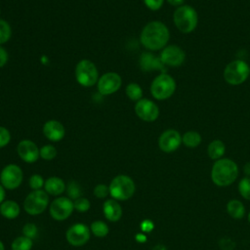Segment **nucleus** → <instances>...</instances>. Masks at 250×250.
<instances>
[{"label":"nucleus","mask_w":250,"mask_h":250,"mask_svg":"<svg viewBox=\"0 0 250 250\" xmlns=\"http://www.w3.org/2000/svg\"><path fill=\"white\" fill-rule=\"evenodd\" d=\"M170 32L166 24L159 21L148 22L142 30L140 40L142 45L150 51L162 50L167 46Z\"/></svg>","instance_id":"obj_1"},{"label":"nucleus","mask_w":250,"mask_h":250,"mask_svg":"<svg viewBox=\"0 0 250 250\" xmlns=\"http://www.w3.org/2000/svg\"><path fill=\"white\" fill-rule=\"evenodd\" d=\"M238 176L236 163L229 158H221L215 161L211 169V179L219 187L231 185Z\"/></svg>","instance_id":"obj_2"},{"label":"nucleus","mask_w":250,"mask_h":250,"mask_svg":"<svg viewBox=\"0 0 250 250\" xmlns=\"http://www.w3.org/2000/svg\"><path fill=\"white\" fill-rule=\"evenodd\" d=\"M173 21L177 29L182 33H190L197 26L198 15L193 7L184 4L175 10Z\"/></svg>","instance_id":"obj_3"},{"label":"nucleus","mask_w":250,"mask_h":250,"mask_svg":"<svg viewBox=\"0 0 250 250\" xmlns=\"http://www.w3.org/2000/svg\"><path fill=\"white\" fill-rule=\"evenodd\" d=\"M109 195L117 201H125L131 198L136 190V185L133 179L127 175H117L109 186Z\"/></svg>","instance_id":"obj_4"},{"label":"nucleus","mask_w":250,"mask_h":250,"mask_svg":"<svg viewBox=\"0 0 250 250\" xmlns=\"http://www.w3.org/2000/svg\"><path fill=\"white\" fill-rule=\"evenodd\" d=\"M250 75V66L243 60H233L229 62L223 72L225 81L231 86L244 83Z\"/></svg>","instance_id":"obj_5"},{"label":"nucleus","mask_w":250,"mask_h":250,"mask_svg":"<svg viewBox=\"0 0 250 250\" xmlns=\"http://www.w3.org/2000/svg\"><path fill=\"white\" fill-rule=\"evenodd\" d=\"M176 91L175 79L163 72L158 74L151 82L150 93L152 97L158 101H164L173 96Z\"/></svg>","instance_id":"obj_6"},{"label":"nucleus","mask_w":250,"mask_h":250,"mask_svg":"<svg viewBox=\"0 0 250 250\" xmlns=\"http://www.w3.org/2000/svg\"><path fill=\"white\" fill-rule=\"evenodd\" d=\"M49 194L45 190H32L23 200V209L31 216H37L42 214L47 209L49 206Z\"/></svg>","instance_id":"obj_7"},{"label":"nucleus","mask_w":250,"mask_h":250,"mask_svg":"<svg viewBox=\"0 0 250 250\" xmlns=\"http://www.w3.org/2000/svg\"><path fill=\"white\" fill-rule=\"evenodd\" d=\"M75 78L83 87H91L99 80V71L95 63L89 60H81L75 67Z\"/></svg>","instance_id":"obj_8"},{"label":"nucleus","mask_w":250,"mask_h":250,"mask_svg":"<svg viewBox=\"0 0 250 250\" xmlns=\"http://www.w3.org/2000/svg\"><path fill=\"white\" fill-rule=\"evenodd\" d=\"M22 180V170L17 164L6 165L0 173V184L5 188V189H17L21 185Z\"/></svg>","instance_id":"obj_9"},{"label":"nucleus","mask_w":250,"mask_h":250,"mask_svg":"<svg viewBox=\"0 0 250 250\" xmlns=\"http://www.w3.org/2000/svg\"><path fill=\"white\" fill-rule=\"evenodd\" d=\"M74 205L72 199L67 196H58L49 206V213L56 221H64L72 214Z\"/></svg>","instance_id":"obj_10"},{"label":"nucleus","mask_w":250,"mask_h":250,"mask_svg":"<svg viewBox=\"0 0 250 250\" xmlns=\"http://www.w3.org/2000/svg\"><path fill=\"white\" fill-rule=\"evenodd\" d=\"M90 236V228L83 223H76L70 226L65 232V238L67 242L75 247L85 245L89 241Z\"/></svg>","instance_id":"obj_11"},{"label":"nucleus","mask_w":250,"mask_h":250,"mask_svg":"<svg viewBox=\"0 0 250 250\" xmlns=\"http://www.w3.org/2000/svg\"><path fill=\"white\" fill-rule=\"evenodd\" d=\"M159 58L164 65L178 67L184 63L186 53L180 46L168 45L161 50Z\"/></svg>","instance_id":"obj_12"},{"label":"nucleus","mask_w":250,"mask_h":250,"mask_svg":"<svg viewBox=\"0 0 250 250\" xmlns=\"http://www.w3.org/2000/svg\"><path fill=\"white\" fill-rule=\"evenodd\" d=\"M137 116L146 122H153L159 116V108L155 103L148 99H141L135 104Z\"/></svg>","instance_id":"obj_13"},{"label":"nucleus","mask_w":250,"mask_h":250,"mask_svg":"<svg viewBox=\"0 0 250 250\" xmlns=\"http://www.w3.org/2000/svg\"><path fill=\"white\" fill-rule=\"evenodd\" d=\"M122 84L120 75L116 72H106L98 80V91L104 96L111 95L119 90Z\"/></svg>","instance_id":"obj_14"},{"label":"nucleus","mask_w":250,"mask_h":250,"mask_svg":"<svg viewBox=\"0 0 250 250\" xmlns=\"http://www.w3.org/2000/svg\"><path fill=\"white\" fill-rule=\"evenodd\" d=\"M182 144V135L175 129L165 130L158 138L159 148L166 152L171 153L179 148Z\"/></svg>","instance_id":"obj_15"},{"label":"nucleus","mask_w":250,"mask_h":250,"mask_svg":"<svg viewBox=\"0 0 250 250\" xmlns=\"http://www.w3.org/2000/svg\"><path fill=\"white\" fill-rule=\"evenodd\" d=\"M17 152L21 160L26 163H34L40 157L39 148L30 140H22L18 144Z\"/></svg>","instance_id":"obj_16"},{"label":"nucleus","mask_w":250,"mask_h":250,"mask_svg":"<svg viewBox=\"0 0 250 250\" xmlns=\"http://www.w3.org/2000/svg\"><path fill=\"white\" fill-rule=\"evenodd\" d=\"M44 136L51 142H59L63 139L65 129L58 120H48L43 126Z\"/></svg>","instance_id":"obj_17"},{"label":"nucleus","mask_w":250,"mask_h":250,"mask_svg":"<svg viewBox=\"0 0 250 250\" xmlns=\"http://www.w3.org/2000/svg\"><path fill=\"white\" fill-rule=\"evenodd\" d=\"M103 213L107 221L118 222L123 214L122 206L117 200L113 198L107 199L103 204Z\"/></svg>","instance_id":"obj_18"},{"label":"nucleus","mask_w":250,"mask_h":250,"mask_svg":"<svg viewBox=\"0 0 250 250\" xmlns=\"http://www.w3.org/2000/svg\"><path fill=\"white\" fill-rule=\"evenodd\" d=\"M140 65H141V68L145 71L163 70V66H164V64L160 61V58H157L148 52L142 54L140 58Z\"/></svg>","instance_id":"obj_19"},{"label":"nucleus","mask_w":250,"mask_h":250,"mask_svg":"<svg viewBox=\"0 0 250 250\" xmlns=\"http://www.w3.org/2000/svg\"><path fill=\"white\" fill-rule=\"evenodd\" d=\"M66 189V186L64 181L60 177H50L45 180L44 184V190L53 196H59Z\"/></svg>","instance_id":"obj_20"},{"label":"nucleus","mask_w":250,"mask_h":250,"mask_svg":"<svg viewBox=\"0 0 250 250\" xmlns=\"http://www.w3.org/2000/svg\"><path fill=\"white\" fill-rule=\"evenodd\" d=\"M21 213V207L15 200H4L0 204V214L8 220L16 219Z\"/></svg>","instance_id":"obj_21"},{"label":"nucleus","mask_w":250,"mask_h":250,"mask_svg":"<svg viewBox=\"0 0 250 250\" xmlns=\"http://www.w3.org/2000/svg\"><path fill=\"white\" fill-rule=\"evenodd\" d=\"M226 146L223 141L221 140H214L212 141L207 147L208 156L213 160L221 159L222 156L225 154Z\"/></svg>","instance_id":"obj_22"},{"label":"nucleus","mask_w":250,"mask_h":250,"mask_svg":"<svg viewBox=\"0 0 250 250\" xmlns=\"http://www.w3.org/2000/svg\"><path fill=\"white\" fill-rule=\"evenodd\" d=\"M201 135L196 131H188L182 136V143L190 148L197 147L201 144Z\"/></svg>","instance_id":"obj_23"},{"label":"nucleus","mask_w":250,"mask_h":250,"mask_svg":"<svg viewBox=\"0 0 250 250\" xmlns=\"http://www.w3.org/2000/svg\"><path fill=\"white\" fill-rule=\"evenodd\" d=\"M227 211L233 219H241L244 216L245 208L239 200L232 199L227 204Z\"/></svg>","instance_id":"obj_24"},{"label":"nucleus","mask_w":250,"mask_h":250,"mask_svg":"<svg viewBox=\"0 0 250 250\" xmlns=\"http://www.w3.org/2000/svg\"><path fill=\"white\" fill-rule=\"evenodd\" d=\"M90 230H91V233L94 234L96 237H101V238L105 237L109 232L108 226L104 222L100 220L92 222L90 226Z\"/></svg>","instance_id":"obj_25"},{"label":"nucleus","mask_w":250,"mask_h":250,"mask_svg":"<svg viewBox=\"0 0 250 250\" xmlns=\"http://www.w3.org/2000/svg\"><path fill=\"white\" fill-rule=\"evenodd\" d=\"M32 246H33L32 239L24 235L16 237L11 244L12 250H31Z\"/></svg>","instance_id":"obj_26"},{"label":"nucleus","mask_w":250,"mask_h":250,"mask_svg":"<svg viewBox=\"0 0 250 250\" xmlns=\"http://www.w3.org/2000/svg\"><path fill=\"white\" fill-rule=\"evenodd\" d=\"M126 96L135 102L140 101L141 99H143V89L141 88V86L137 83H130L127 85L126 90H125Z\"/></svg>","instance_id":"obj_27"},{"label":"nucleus","mask_w":250,"mask_h":250,"mask_svg":"<svg viewBox=\"0 0 250 250\" xmlns=\"http://www.w3.org/2000/svg\"><path fill=\"white\" fill-rule=\"evenodd\" d=\"M57 148L52 145H46L43 146L41 148H39V154L40 157L44 160H52L57 156Z\"/></svg>","instance_id":"obj_28"},{"label":"nucleus","mask_w":250,"mask_h":250,"mask_svg":"<svg viewBox=\"0 0 250 250\" xmlns=\"http://www.w3.org/2000/svg\"><path fill=\"white\" fill-rule=\"evenodd\" d=\"M66 192L68 194L67 197L75 200L81 196V187L77 182L70 181L66 186Z\"/></svg>","instance_id":"obj_29"},{"label":"nucleus","mask_w":250,"mask_h":250,"mask_svg":"<svg viewBox=\"0 0 250 250\" xmlns=\"http://www.w3.org/2000/svg\"><path fill=\"white\" fill-rule=\"evenodd\" d=\"M12 35V29L10 24L4 21L0 20V45L6 43Z\"/></svg>","instance_id":"obj_30"},{"label":"nucleus","mask_w":250,"mask_h":250,"mask_svg":"<svg viewBox=\"0 0 250 250\" xmlns=\"http://www.w3.org/2000/svg\"><path fill=\"white\" fill-rule=\"evenodd\" d=\"M73 205H74V209L77 212H80V213L87 212L91 207L90 200L86 197H83V196H80L77 199H75L73 201Z\"/></svg>","instance_id":"obj_31"},{"label":"nucleus","mask_w":250,"mask_h":250,"mask_svg":"<svg viewBox=\"0 0 250 250\" xmlns=\"http://www.w3.org/2000/svg\"><path fill=\"white\" fill-rule=\"evenodd\" d=\"M238 190L242 197L247 200H250V178H243L238 184Z\"/></svg>","instance_id":"obj_32"},{"label":"nucleus","mask_w":250,"mask_h":250,"mask_svg":"<svg viewBox=\"0 0 250 250\" xmlns=\"http://www.w3.org/2000/svg\"><path fill=\"white\" fill-rule=\"evenodd\" d=\"M28 184L32 190H38V189H42V188L44 187L45 180L43 179V177L41 175L34 174L29 178Z\"/></svg>","instance_id":"obj_33"},{"label":"nucleus","mask_w":250,"mask_h":250,"mask_svg":"<svg viewBox=\"0 0 250 250\" xmlns=\"http://www.w3.org/2000/svg\"><path fill=\"white\" fill-rule=\"evenodd\" d=\"M22 234L30 239H33L38 234V229L35 224L27 223L22 227Z\"/></svg>","instance_id":"obj_34"},{"label":"nucleus","mask_w":250,"mask_h":250,"mask_svg":"<svg viewBox=\"0 0 250 250\" xmlns=\"http://www.w3.org/2000/svg\"><path fill=\"white\" fill-rule=\"evenodd\" d=\"M94 195L98 198H105L109 194V188L104 184H99L94 188Z\"/></svg>","instance_id":"obj_35"},{"label":"nucleus","mask_w":250,"mask_h":250,"mask_svg":"<svg viewBox=\"0 0 250 250\" xmlns=\"http://www.w3.org/2000/svg\"><path fill=\"white\" fill-rule=\"evenodd\" d=\"M11 141V134L8 129L0 126V148L6 146Z\"/></svg>","instance_id":"obj_36"},{"label":"nucleus","mask_w":250,"mask_h":250,"mask_svg":"<svg viewBox=\"0 0 250 250\" xmlns=\"http://www.w3.org/2000/svg\"><path fill=\"white\" fill-rule=\"evenodd\" d=\"M144 3L149 10L157 11L162 7L164 0H144Z\"/></svg>","instance_id":"obj_37"},{"label":"nucleus","mask_w":250,"mask_h":250,"mask_svg":"<svg viewBox=\"0 0 250 250\" xmlns=\"http://www.w3.org/2000/svg\"><path fill=\"white\" fill-rule=\"evenodd\" d=\"M153 228H154V225L150 220H144L141 223V229L144 232H150L153 229Z\"/></svg>","instance_id":"obj_38"},{"label":"nucleus","mask_w":250,"mask_h":250,"mask_svg":"<svg viewBox=\"0 0 250 250\" xmlns=\"http://www.w3.org/2000/svg\"><path fill=\"white\" fill-rule=\"evenodd\" d=\"M8 58H9V56H8L7 51L3 47L0 46V68L3 67L7 63Z\"/></svg>","instance_id":"obj_39"},{"label":"nucleus","mask_w":250,"mask_h":250,"mask_svg":"<svg viewBox=\"0 0 250 250\" xmlns=\"http://www.w3.org/2000/svg\"><path fill=\"white\" fill-rule=\"evenodd\" d=\"M171 6H174V7H180L182 5H184V2L185 0H166Z\"/></svg>","instance_id":"obj_40"},{"label":"nucleus","mask_w":250,"mask_h":250,"mask_svg":"<svg viewBox=\"0 0 250 250\" xmlns=\"http://www.w3.org/2000/svg\"><path fill=\"white\" fill-rule=\"evenodd\" d=\"M135 238H136V240H137L138 242H140V243H144V242H146V239H147L146 235L144 234V233H137L136 236H135Z\"/></svg>","instance_id":"obj_41"},{"label":"nucleus","mask_w":250,"mask_h":250,"mask_svg":"<svg viewBox=\"0 0 250 250\" xmlns=\"http://www.w3.org/2000/svg\"><path fill=\"white\" fill-rule=\"evenodd\" d=\"M6 196V191H5V188L0 184V204L4 201Z\"/></svg>","instance_id":"obj_42"},{"label":"nucleus","mask_w":250,"mask_h":250,"mask_svg":"<svg viewBox=\"0 0 250 250\" xmlns=\"http://www.w3.org/2000/svg\"><path fill=\"white\" fill-rule=\"evenodd\" d=\"M151 250H167V248L163 244H157Z\"/></svg>","instance_id":"obj_43"},{"label":"nucleus","mask_w":250,"mask_h":250,"mask_svg":"<svg viewBox=\"0 0 250 250\" xmlns=\"http://www.w3.org/2000/svg\"><path fill=\"white\" fill-rule=\"evenodd\" d=\"M244 172L247 176H250V162H248L244 165Z\"/></svg>","instance_id":"obj_44"},{"label":"nucleus","mask_w":250,"mask_h":250,"mask_svg":"<svg viewBox=\"0 0 250 250\" xmlns=\"http://www.w3.org/2000/svg\"><path fill=\"white\" fill-rule=\"evenodd\" d=\"M0 250H5V246H4V243L0 240Z\"/></svg>","instance_id":"obj_45"},{"label":"nucleus","mask_w":250,"mask_h":250,"mask_svg":"<svg viewBox=\"0 0 250 250\" xmlns=\"http://www.w3.org/2000/svg\"><path fill=\"white\" fill-rule=\"evenodd\" d=\"M248 221H249V223H250V213H249V215H248Z\"/></svg>","instance_id":"obj_46"},{"label":"nucleus","mask_w":250,"mask_h":250,"mask_svg":"<svg viewBox=\"0 0 250 250\" xmlns=\"http://www.w3.org/2000/svg\"><path fill=\"white\" fill-rule=\"evenodd\" d=\"M0 215H1V214H0Z\"/></svg>","instance_id":"obj_47"}]
</instances>
